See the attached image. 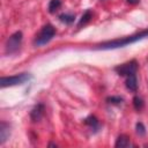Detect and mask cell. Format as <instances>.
Instances as JSON below:
<instances>
[{"instance_id": "obj_1", "label": "cell", "mask_w": 148, "mask_h": 148, "mask_svg": "<svg viewBox=\"0 0 148 148\" xmlns=\"http://www.w3.org/2000/svg\"><path fill=\"white\" fill-rule=\"evenodd\" d=\"M145 37H148V30L146 31H141L136 35H133V36H130V37H126V38H123V39H114V40H111V42H106V43H103L101 45H98L97 49H102V50H111V49H118V47H123L125 45H128V44H132V43H135Z\"/></svg>"}, {"instance_id": "obj_2", "label": "cell", "mask_w": 148, "mask_h": 148, "mask_svg": "<svg viewBox=\"0 0 148 148\" xmlns=\"http://www.w3.org/2000/svg\"><path fill=\"white\" fill-rule=\"evenodd\" d=\"M56 35V29L53 28V25L51 24H46L42 28V30L39 31V34L37 35L36 37V40H35V44L38 45V46H42V45H45L46 43H49L53 36Z\"/></svg>"}, {"instance_id": "obj_3", "label": "cell", "mask_w": 148, "mask_h": 148, "mask_svg": "<svg viewBox=\"0 0 148 148\" xmlns=\"http://www.w3.org/2000/svg\"><path fill=\"white\" fill-rule=\"evenodd\" d=\"M30 74L28 73H22V74H16L12 76H2L0 80L1 87H10V86H16V84H23L30 79Z\"/></svg>"}, {"instance_id": "obj_4", "label": "cell", "mask_w": 148, "mask_h": 148, "mask_svg": "<svg viewBox=\"0 0 148 148\" xmlns=\"http://www.w3.org/2000/svg\"><path fill=\"white\" fill-rule=\"evenodd\" d=\"M21 43H22V32L21 31H16L13 35H10V37L7 39L6 45H5L6 53L7 54L15 53L20 49Z\"/></svg>"}, {"instance_id": "obj_5", "label": "cell", "mask_w": 148, "mask_h": 148, "mask_svg": "<svg viewBox=\"0 0 148 148\" xmlns=\"http://www.w3.org/2000/svg\"><path fill=\"white\" fill-rule=\"evenodd\" d=\"M114 71L120 75V76H128L132 74H135L138 71V61L136 60H131L127 61L123 65H119L114 68Z\"/></svg>"}, {"instance_id": "obj_6", "label": "cell", "mask_w": 148, "mask_h": 148, "mask_svg": "<svg viewBox=\"0 0 148 148\" xmlns=\"http://www.w3.org/2000/svg\"><path fill=\"white\" fill-rule=\"evenodd\" d=\"M44 113V105L43 104H37L30 112V118L32 121H38Z\"/></svg>"}, {"instance_id": "obj_7", "label": "cell", "mask_w": 148, "mask_h": 148, "mask_svg": "<svg viewBox=\"0 0 148 148\" xmlns=\"http://www.w3.org/2000/svg\"><path fill=\"white\" fill-rule=\"evenodd\" d=\"M9 136V125L5 121L1 123L0 125V142L3 143Z\"/></svg>"}, {"instance_id": "obj_8", "label": "cell", "mask_w": 148, "mask_h": 148, "mask_svg": "<svg viewBox=\"0 0 148 148\" xmlns=\"http://www.w3.org/2000/svg\"><path fill=\"white\" fill-rule=\"evenodd\" d=\"M126 88L132 90V91H135L138 89V80H136L135 74H132V75L127 76V79H126Z\"/></svg>"}, {"instance_id": "obj_9", "label": "cell", "mask_w": 148, "mask_h": 148, "mask_svg": "<svg viewBox=\"0 0 148 148\" xmlns=\"http://www.w3.org/2000/svg\"><path fill=\"white\" fill-rule=\"evenodd\" d=\"M114 146L116 147H120V148H125V147H130L131 146V141H130V138L127 136V135H125V134H121V135H119L118 136V139H117V141H116V143H114Z\"/></svg>"}, {"instance_id": "obj_10", "label": "cell", "mask_w": 148, "mask_h": 148, "mask_svg": "<svg viewBox=\"0 0 148 148\" xmlns=\"http://www.w3.org/2000/svg\"><path fill=\"white\" fill-rule=\"evenodd\" d=\"M84 124L88 125V126H90V127L94 128V130H97V128H98V120H97V118H96L95 116H89V117H87V118L84 119Z\"/></svg>"}, {"instance_id": "obj_11", "label": "cell", "mask_w": 148, "mask_h": 148, "mask_svg": "<svg viewBox=\"0 0 148 148\" xmlns=\"http://www.w3.org/2000/svg\"><path fill=\"white\" fill-rule=\"evenodd\" d=\"M91 16H92V14H91V10H86V13L81 16V18H80V21H79V23H77V27H81V25H84L86 23H88L89 21H90V18H91Z\"/></svg>"}, {"instance_id": "obj_12", "label": "cell", "mask_w": 148, "mask_h": 148, "mask_svg": "<svg viewBox=\"0 0 148 148\" xmlns=\"http://www.w3.org/2000/svg\"><path fill=\"white\" fill-rule=\"evenodd\" d=\"M61 6V1L60 0H51L49 3V12L50 13H56V10H58Z\"/></svg>"}, {"instance_id": "obj_13", "label": "cell", "mask_w": 148, "mask_h": 148, "mask_svg": "<svg viewBox=\"0 0 148 148\" xmlns=\"http://www.w3.org/2000/svg\"><path fill=\"white\" fill-rule=\"evenodd\" d=\"M74 18H75V16L72 15V14H60V15H59V20H60L61 22L66 23V24L72 23V22L74 21Z\"/></svg>"}, {"instance_id": "obj_14", "label": "cell", "mask_w": 148, "mask_h": 148, "mask_svg": "<svg viewBox=\"0 0 148 148\" xmlns=\"http://www.w3.org/2000/svg\"><path fill=\"white\" fill-rule=\"evenodd\" d=\"M133 105H134V109H135V110L140 111V110L143 108V101H142V98L135 96V97L133 98Z\"/></svg>"}, {"instance_id": "obj_15", "label": "cell", "mask_w": 148, "mask_h": 148, "mask_svg": "<svg viewBox=\"0 0 148 148\" xmlns=\"http://www.w3.org/2000/svg\"><path fill=\"white\" fill-rule=\"evenodd\" d=\"M106 101L111 104H120L123 102V97H120V96H110V97L106 98Z\"/></svg>"}, {"instance_id": "obj_16", "label": "cell", "mask_w": 148, "mask_h": 148, "mask_svg": "<svg viewBox=\"0 0 148 148\" xmlns=\"http://www.w3.org/2000/svg\"><path fill=\"white\" fill-rule=\"evenodd\" d=\"M136 133L139 135H145L146 134V128H145L142 123H138L136 124Z\"/></svg>"}, {"instance_id": "obj_17", "label": "cell", "mask_w": 148, "mask_h": 148, "mask_svg": "<svg viewBox=\"0 0 148 148\" xmlns=\"http://www.w3.org/2000/svg\"><path fill=\"white\" fill-rule=\"evenodd\" d=\"M127 2H128V3H138L139 0H127Z\"/></svg>"}]
</instances>
